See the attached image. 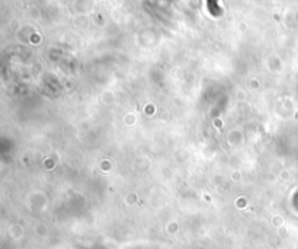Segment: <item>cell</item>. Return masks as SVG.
Instances as JSON below:
<instances>
[{
  "mask_svg": "<svg viewBox=\"0 0 298 249\" xmlns=\"http://www.w3.org/2000/svg\"><path fill=\"white\" fill-rule=\"evenodd\" d=\"M208 9L211 11V14H213V15H218V12L215 11V9H218V6H217V0H208Z\"/></svg>",
  "mask_w": 298,
  "mask_h": 249,
  "instance_id": "6da1fadb",
  "label": "cell"
}]
</instances>
